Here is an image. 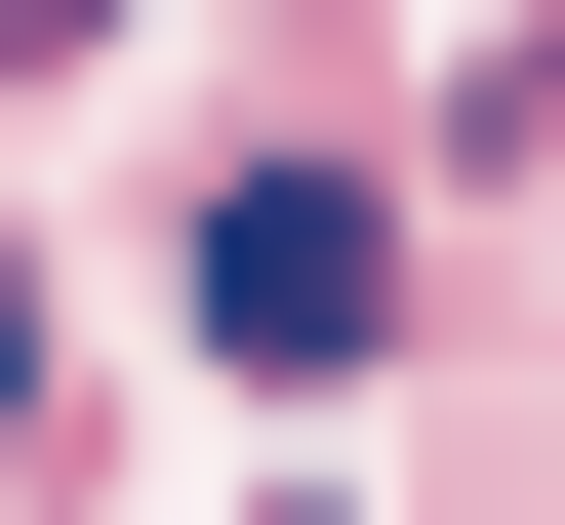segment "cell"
I'll use <instances>...</instances> for the list:
<instances>
[{
  "label": "cell",
  "instance_id": "obj_1",
  "mask_svg": "<svg viewBox=\"0 0 565 525\" xmlns=\"http://www.w3.org/2000/svg\"><path fill=\"white\" fill-rule=\"evenodd\" d=\"M364 324H404V243H364L323 162H243V202H202V364H364Z\"/></svg>",
  "mask_w": 565,
  "mask_h": 525
}]
</instances>
